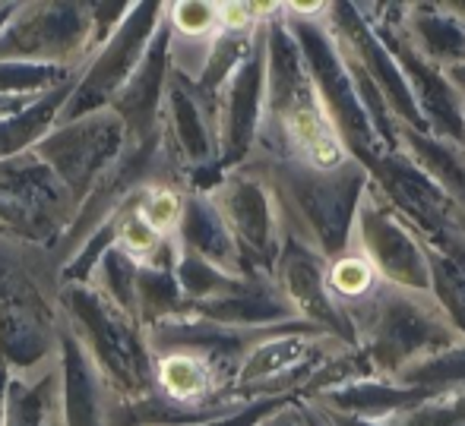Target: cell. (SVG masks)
Segmentation results:
<instances>
[{"mask_svg": "<svg viewBox=\"0 0 465 426\" xmlns=\"http://www.w3.org/2000/svg\"><path fill=\"white\" fill-rule=\"evenodd\" d=\"M215 10H219V25H225V29H244L253 19V6L247 4H225Z\"/></svg>", "mask_w": 465, "mask_h": 426, "instance_id": "52a82bcc", "label": "cell"}, {"mask_svg": "<svg viewBox=\"0 0 465 426\" xmlns=\"http://www.w3.org/2000/svg\"><path fill=\"white\" fill-rule=\"evenodd\" d=\"M332 287L342 294H364L371 287V268L361 259H342L332 268Z\"/></svg>", "mask_w": 465, "mask_h": 426, "instance_id": "8992f818", "label": "cell"}, {"mask_svg": "<svg viewBox=\"0 0 465 426\" xmlns=\"http://www.w3.org/2000/svg\"><path fill=\"white\" fill-rule=\"evenodd\" d=\"M140 218L153 228L155 234H172L181 221V199L172 189H153L146 196V202L140 206Z\"/></svg>", "mask_w": 465, "mask_h": 426, "instance_id": "3957f363", "label": "cell"}, {"mask_svg": "<svg viewBox=\"0 0 465 426\" xmlns=\"http://www.w3.org/2000/svg\"><path fill=\"white\" fill-rule=\"evenodd\" d=\"M172 19L184 35H206L219 25V10L209 4H178L172 10Z\"/></svg>", "mask_w": 465, "mask_h": 426, "instance_id": "277c9868", "label": "cell"}, {"mask_svg": "<svg viewBox=\"0 0 465 426\" xmlns=\"http://www.w3.org/2000/svg\"><path fill=\"white\" fill-rule=\"evenodd\" d=\"M117 237H121V247L130 256H149L155 247H159V234H155L153 228L140 218V212H134L130 218H124Z\"/></svg>", "mask_w": 465, "mask_h": 426, "instance_id": "5b68a950", "label": "cell"}, {"mask_svg": "<svg viewBox=\"0 0 465 426\" xmlns=\"http://www.w3.org/2000/svg\"><path fill=\"white\" fill-rule=\"evenodd\" d=\"M159 382L172 398L190 402V398H200L206 392L209 370L193 353H168L159 363Z\"/></svg>", "mask_w": 465, "mask_h": 426, "instance_id": "7a4b0ae2", "label": "cell"}, {"mask_svg": "<svg viewBox=\"0 0 465 426\" xmlns=\"http://www.w3.org/2000/svg\"><path fill=\"white\" fill-rule=\"evenodd\" d=\"M288 133L298 142V149L320 168H336L342 165L345 152L342 142L336 140V133L330 130V123L311 108H298L288 114Z\"/></svg>", "mask_w": 465, "mask_h": 426, "instance_id": "6da1fadb", "label": "cell"}]
</instances>
